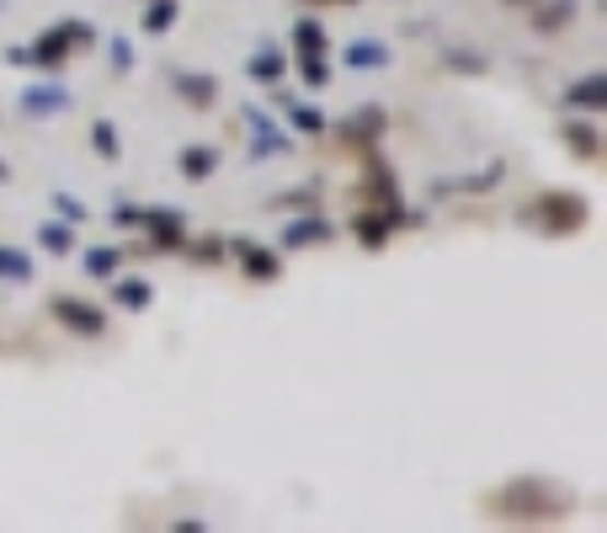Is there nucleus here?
Masks as SVG:
<instances>
[{"mask_svg":"<svg viewBox=\"0 0 607 533\" xmlns=\"http://www.w3.org/2000/svg\"><path fill=\"white\" fill-rule=\"evenodd\" d=\"M293 48H299V59H325V54H330V38H325V27L315 16H299V22H293Z\"/></svg>","mask_w":607,"mask_h":533,"instance_id":"nucleus-11","label":"nucleus"},{"mask_svg":"<svg viewBox=\"0 0 607 533\" xmlns=\"http://www.w3.org/2000/svg\"><path fill=\"white\" fill-rule=\"evenodd\" d=\"M176 91H182L192 107H213V91H219V81H213V76H176Z\"/></svg>","mask_w":607,"mask_h":533,"instance_id":"nucleus-17","label":"nucleus"},{"mask_svg":"<svg viewBox=\"0 0 607 533\" xmlns=\"http://www.w3.org/2000/svg\"><path fill=\"white\" fill-rule=\"evenodd\" d=\"M395 224H400V219H395V213H384V208H367V213L352 219V230H358V241H363V246H384V241L395 235Z\"/></svg>","mask_w":607,"mask_h":533,"instance_id":"nucleus-10","label":"nucleus"},{"mask_svg":"<svg viewBox=\"0 0 607 533\" xmlns=\"http://www.w3.org/2000/svg\"><path fill=\"white\" fill-rule=\"evenodd\" d=\"M235 256H241L245 278H256V283H278V278H283V262H278V251L241 241V246H235Z\"/></svg>","mask_w":607,"mask_h":533,"instance_id":"nucleus-6","label":"nucleus"},{"mask_svg":"<svg viewBox=\"0 0 607 533\" xmlns=\"http://www.w3.org/2000/svg\"><path fill=\"white\" fill-rule=\"evenodd\" d=\"M54 208L65 213V224H81V219H85V208L75 204V198H65V193H54Z\"/></svg>","mask_w":607,"mask_h":533,"instance_id":"nucleus-28","label":"nucleus"},{"mask_svg":"<svg viewBox=\"0 0 607 533\" xmlns=\"http://www.w3.org/2000/svg\"><path fill=\"white\" fill-rule=\"evenodd\" d=\"M113 224H122V230H133V224H139V208H118V213H113Z\"/></svg>","mask_w":607,"mask_h":533,"instance_id":"nucleus-30","label":"nucleus"},{"mask_svg":"<svg viewBox=\"0 0 607 533\" xmlns=\"http://www.w3.org/2000/svg\"><path fill=\"white\" fill-rule=\"evenodd\" d=\"M527 11H533V27H538V33H560V27L575 22L581 0H533Z\"/></svg>","mask_w":607,"mask_h":533,"instance_id":"nucleus-7","label":"nucleus"},{"mask_svg":"<svg viewBox=\"0 0 607 533\" xmlns=\"http://www.w3.org/2000/svg\"><path fill=\"white\" fill-rule=\"evenodd\" d=\"M118 262H122V256H118L113 246H91V251H85L81 267L91 273V278H113V273H118Z\"/></svg>","mask_w":607,"mask_h":533,"instance_id":"nucleus-23","label":"nucleus"},{"mask_svg":"<svg viewBox=\"0 0 607 533\" xmlns=\"http://www.w3.org/2000/svg\"><path fill=\"white\" fill-rule=\"evenodd\" d=\"M38 241H43V251H54V256H65V251L75 246L70 224H43V230H38Z\"/></svg>","mask_w":607,"mask_h":533,"instance_id":"nucleus-24","label":"nucleus"},{"mask_svg":"<svg viewBox=\"0 0 607 533\" xmlns=\"http://www.w3.org/2000/svg\"><path fill=\"white\" fill-rule=\"evenodd\" d=\"M192 256H198V262H213V256H219V241H202V246H192Z\"/></svg>","mask_w":607,"mask_h":533,"instance_id":"nucleus-31","label":"nucleus"},{"mask_svg":"<svg viewBox=\"0 0 607 533\" xmlns=\"http://www.w3.org/2000/svg\"><path fill=\"white\" fill-rule=\"evenodd\" d=\"M70 43H91V33H85L81 22H65V27H48L33 48H27V65H43V70H54V65H65L75 48Z\"/></svg>","mask_w":607,"mask_h":533,"instance_id":"nucleus-4","label":"nucleus"},{"mask_svg":"<svg viewBox=\"0 0 607 533\" xmlns=\"http://www.w3.org/2000/svg\"><path fill=\"white\" fill-rule=\"evenodd\" d=\"M490 512L501 523H527V529L533 523H565L575 512V496L560 480H549V475H517L501 491H490Z\"/></svg>","mask_w":607,"mask_h":533,"instance_id":"nucleus-1","label":"nucleus"},{"mask_svg":"<svg viewBox=\"0 0 607 533\" xmlns=\"http://www.w3.org/2000/svg\"><path fill=\"white\" fill-rule=\"evenodd\" d=\"M310 241H330V224H325V219H310V224L299 219V224L283 230V246H310Z\"/></svg>","mask_w":607,"mask_h":533,"instance_id":"nucleus-21","label":"nucleus"},{"mask_svg":"<svg viewBox=\"0 0 607 533\" xmlns=\"http://www.w3.org/2000/svg\"><path fill=\"white\" fill-rule=\"evenodd\" d=\"M91 150H96L102 161H118V155H122V144H118V128L107 124V118H96V124H91Z\"/></svg>","mask_w":607,"mask_h":533,"instance_id":"nucleus-19","label":"nucleus"},{"mask_svg":"<svg viewBox=\"0 0 607 533\" xmlns=\"http://www.w3.org/2000/svg\"><path fill=\"white\" fill-rule=\"evenodd\" d=\"M565 144L570 155H581V161H597L603 155V134H597V124H586V118H565Z\"/></svg>","mask_w":607,"mask_h":533,"instance_id":"nucleus-8","label":"nucleus"},{"mask_svg":"<svg viewBox=\"0 0 607 533\" xmlns=\"http://www.w3.org/2000/svg\"><path fill=\"white\" fill-rule=\"evenodd\" d=\"M384 128H389V118H384L378 107H363L358 118H347V124H341V134H347V139H358V144H373Z\"/></svg>","mask_w":607,"mask_h":533,"instance_id":"nucleus-14","label":"nucleus"},{"mask_svg":"<svg viewBox=\"0 0 607 533\" xmlns=\"http://www.w3.org/2000/svg\"><path fill=\"white\" fill-rule=\"evenodd\" d=\"M501 5H512V11H527V5H533V0H501Z\"/></svg>","mask_w":607,"mask_h":533,"instance_id":"nucleus-33","label":"nucleus"},{"mask_svg":"<svg viewBox=\"0 0 607 533\" xmlns=\"http://www.w3.org/2000/svg\"><path fill=\"white\" fill-rule=\"evenodd\" d=\"M283 76V54L278 48H261V54H250V81H278Z\"/></svg>","mask_w":607,"mask_h":533,"instance_id":"nucleus-22","label":"nucleus"},{"mask_svg":"<svg viewBox=\"0 0 607 533\" xmlns=\"http://www.w3.org/2000/svg\"><path fill=\"white\" fill-rule=\"evenodd\" d=\"M150 299H155V288L144 283V278H122V283H113V304H118V310H133V315H139V310H150Z\"/></svg>","mask_w":607,"mask_h":533,"instance_id":"nucleus-15","label":"nucleus"},{"mask_svg":"<svg viewBox=\"0 0 607 533\" xmlns=\"http://www.w3.org/2000/svg\"><path fill=\"white\" fill-rule=\"evenodd\" d=\"M48 315H54L59 326L70 331V336H85V341H96V336L107 331V315H102V304H91V299H75V293H54V299H48Z\"/></svg>","mask_w":607,"mask_h":533,"instance_id":"nucleus-3","label":"nucleus"},{"mask_svg":"<svg viewBox=\"0 0 607 533\" xmlns=\"http://www.w3.org/2000/svg\"><path fill=\"white\" fill-rule=\"evenodd\" d=\"M0 278H11V283H33V262H27V251L0 246Z\"/></svg>","mask_w":607,"mask_h":533,"instance_id":"nucleus-18","label":"nucleus"},{"mask_svg":"<svg viewBox=\"0 0 607 533\" xmlns=\"http://www.w3.org/2000/svg\"><path fill=\"white\" fill-rule=\"evenodd\" d=\"M347 65H352V70H384V65H389V48L378 38H358V43H347Z\"/></svg>","mask_w":607,"mask_h":533,"instance_id":"nucleus-13","label":"nucleus"},{"mask_svg":"<svg viewBox=\"0 0 607 533\" xmlns=\"http://www.w3.org/2000/svg\"><path fill=\"white\" fill-rule=\"evenodd\" d=\"M139 230H150L155 246H187V224L171 208H139Z\"/></svg>","mask_w":607,"mask_h":533,"instance_id":"nucleus-5","label":"nucleus"},{"mask_svg":"<svg viewBox=\"0 0 607 533\" xmlns=\"http://www.w3.org/2000/svg\"><path fill=\"white\" fill-rule=\"evenodd\" d=\"M0 182H11V165H5V161H0Z\"/></svg>","mask_w":607,"mask_h":533,"instance_id":"nucleus-34","label":"nucleus"},{"mask_svg":"<svg viewBox=\"0 0 607 533\" xmlns=\"http://www.w3.org/2000/svg\"><path fill=\"white\" fill-rule=\"evenodd\" d=\"M299 70H304V81L315 85V91L330 81V65H325V59H299Z\"/></svg>","mask_w":607,"mask_h":533,"instance_id":"nucleus-26","label":"nucleus"},{"mask_svg":"<svg viewBox=\"0 0 607 533\" xmlns=\"http://www.w3.org/2000/svg\"><path fill=\"white\" fill-rule=\"evenodd\" d=\"M495 182H501V161H490L486 171H475V176H469V182H464V193H490V187H495Z\"/></svg>","mask_w":607,"mask_h":533,"instance_id":"nucleus-25","label":"nucleus"},{"mask_svg":"<svg viewBox=\"0 0 607 533\" xmlns=\"http://www.w3.org/2000/svg\"><path fill=\"white\" fill-rule=\"evenodd\" d=\"M65 107H70V91H59V85H33V91L22 96V113H33V118L65 113Z\"/></svg>","mask_w":607,"mask_h":533,"instance_id":"nucleus-12","label":"nucleus"},{"mask_svg":"<svg viewBox=\"0 0 607 533\" xmlns=\"http://www.w3.org/2000/svg\"><path fill=\"white\" fill-rule=\"evenodd\" d=\"M213 165H219V155H213L208 144H187V150H182V176H187V182H208Z\"/></svg>","mask_w":607,"mask_h":533,"instance_id":"nucleus-16","label":"nucleus"},{"mask_svg":"<svg viewBox=\"0 0 607 533\" xmlns=\"http://www.w3.org/2000/svg\"><path fill=\"white\" fill-rule=\"evenodd\" d=\"M113 65H118V70H128V43H113Z\"/></svg>","mask_w":607,"mask_h":533,"instance_id":"nucleus-32","label":"nucleus"},{"mask_svg":"<svg viewBox=\"0 0 607 533\" xmlns=\"http://www.w3.org/2000/svg\"><path fill=\"white\" fill-rule=\"evenodd\" d=\"M570 107H581V113H607V76H581V81L565 91Z\"/></svg>","mask_w":607,"mask_h":533,"instance_id":"nucleus-9","label":"nucleus"},{"mask_svg":"<svg viewBox=\"0 0 607 533\" xmlns=\"http://www.w3.org/2000/svg\"><path fill=\"white\" fill-rule=\"evenodd\" d=\"M453 70H469V76H486V59H469V54H447Z\"/></svg>","mask_w":607,"mask_h":533,"instance_id":"nucleus-29","label":"nucleus"},{"mask_svg":"<svg viewBox=\"0 0 607 533\" xmlns=\"http://www.w3.org/2000/svg\"><path fill=\"white\" fill-rule=\"evenodd\" d=\"M176 16H182L176 0H150V11H144V33H171Z\"/></svg>","mask_w":607,"mask_h":533,"instance_id":"nucleus-20","label":"nucleus"},{"mask_svg":"<svg viewBox=\"0 0 607 533\" xmlns=\"http://www.w3.org/2000/svg\"><path fill=\"white\" fill-rule=\"evenodd\" d=\"M293 124L304 128V134H325V118L315 113V107H293Z\"/></svg>","mask_w":607,"mask_h":533,"instance_id":"nucleus-27","label":"nucleus"},{"mask_svg":"<svg viewBox=\"0 0 607 533\" xmlns=\"http://www.w3.org/2000/svg\"><path fill=\"white\" fill-rule=\"evenodd\" d=\"M517 219L527 224H538L544 235H575V230H586V219H592V208L581 193H544L533 208H523Z\"/></svg>","mask_w":607,"mask_h":533,"instance_id":"nucleus-2","label":"nucleus"}]
</instances>
